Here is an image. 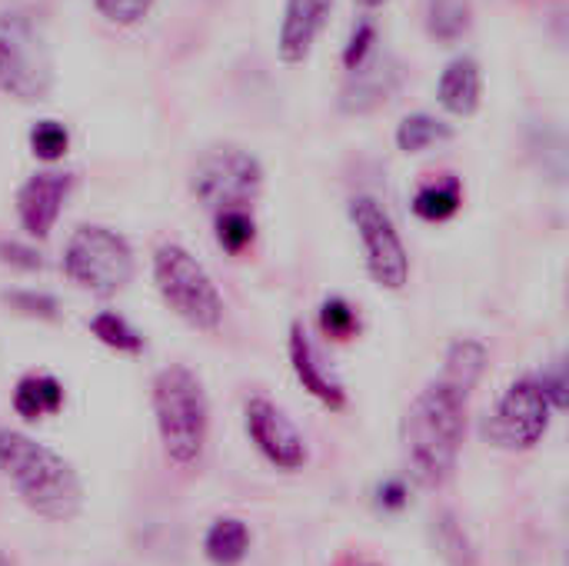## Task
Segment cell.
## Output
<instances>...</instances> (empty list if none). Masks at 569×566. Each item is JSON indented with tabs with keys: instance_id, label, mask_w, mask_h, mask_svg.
Instances as JSON below:
<instances>
[{
	"instance_id": "277c9868",
	"label": "cell",
	"mask_w": 569,
	"mask_h": 566,
	"mask_svg": "<svg viewBox=\"0 0 569 566\" xmlns=\"http://www.w3.org/2000/svg\"><path fill=\"white\" fill-rule=\"evenodd\" d=\"M153 280L167 307L193 330L213 334L223 324V297L187 247L163 244L153 257Z\"/></svg>"
},
{
	"instance_id": "83f0119b",
	"label": "cell",
	"mask_w": 569,
	"mask_h": 566,
	"mask_svg": "<svg viewBox=\"0 0 569 566\" xmlns=\"http://www.w3.org/2000/svg\"><path fill=\"white\" fill-rule=\"evenodd\" d=\"M373 50H377V23H373L370 17H363V20H357L353 30H350V40H347V47H343V67H347V70L360 67Z\"/></svg>"
},
{
	"instance_id": "30bf717a",
	"label": "cell",
	"mask_w": 569,
	"mask_h": 566,
	"mask_svg": "<svg viewBox=\"0 0 569 566\" xmlns=\"http://www.w3.org/2000/svg\"><path fill=\"white\" fill-rule=\"evenodd\" d=\"M243 424L257 450L277 467V470H303L307 464V440L293 427V420L267 397H250L243 407Z\"/></svg>"
},
{
	"instance_id": "5bb4252c",
	"label": "cell",
	"mask_w": 569,
	"mask_h": 566,
	"mask_svg": "<svg viewBox=\"0 0 569 566\" xmlns=\"http://www.w3.org/2000/svg\"><path fill=\"white\" fill-rule=\"evenodd\" d=\"M333 10V0H287L277 53L283 63H303L313 50L317 33L323 30L327 17Z\"/></svg>"
},
{
	"instance_id": "484cf974",
	"label": "cell",
	"mask_w": 569,
	"mask_h": 566,
	"mask_svg": "<svg viewBox=\"0 0 569 566\" xmlns=\"http://www.w3.org/2000/svg\"><path fill=\"white\" fill-rule=\"evenodd\" d=\"M67 147H70V133H67V127L57 123V120H40V123L30 130V150H33L37 160L53 163V160H60V157L67 153Z\"/></svg>"
},
{
	"instance_id": "f1b7e54d",
	"label": "cell",
	"mask_w": 569,
	"mask_h": 566,
	"mask_svg": "<svg viewBox=\"0 0 569 566\" xmlns=\"http://www.w3.org/2000/svg\"><path fill=\"white\" fill-rule=\"evenodd\" d=\"M93 7L100 10V17H107L110 23L130 27L137 20H143L153 7V0H93Z\"/></svg>"
},
{
	"instance_id": "3957f363",
	"label": "cell",
	"mask_w": 569,
	"mask_h": 566,
	"mask_svg": "<svg viewBox=\"0 0 569 566\" xmlns=\"http://www.w3.org/2000/svg\"><path fill=\"white\" fill-rule=\"evenodd\" d=\"M150 400L167 460L177 467H193L203 457L210 434V404L200 377L183 364H170L153 377Z\"/></svg>"
},
{
	"instance_id": "7402d4cb",
	"label": "cell",
	"mask_w": 569,
	"mask_h": 566,
	"mask_svg": "<svg viewBox=\"0 0 569 566\" xmlns=\"http://www.w3.org/2000/svg\"><path fill=\"white\" fill-rule=\"evenodd\" d=\"M430 534H433V544H437V550L447 560V566H477V550H473L467 530L460 527V520L450 510L433 517Z\"/></svg>"
},
{
	"instance_id": "cb8c5ba5",
	"label": "cell",
	"mask_w": 569,
	"mask_h": 566,
	"mask_svg": "<svg viewBox=\"0 0 569 566\" xmlns=\"http://www.w3.org/2000/svg\"><path fill=\"white\" fill-rule=\"evenodd\" d=\"M213 230H217V244H220L230 257H240V254L253 244V237H257V224H253L250 210H243V207L217 210Z\"/></svg>"
},
{
	"instance_id": "7a4b0ae2",
	"label": "cell",
	"mask_w": 569,
	"mask_h": 566,
	"mask_svg": "<svg viewBox=\"0 0 569 566\" xmlns=\"http://www.w3.org/2000/svg\"><path fill=\"white\" fill-rule=\"evenodd\" d=\"M0 470L17 497L43 520L67 524L83 507V487L70 460L17 430H0Z\"/></svg>"
},
{
	"instance_id": "9a60e30c",
	"label": "cell",
	"mask_w": 569,
	"mask_h": 566,
	"mask_svg": "<svg viewBox=\"0 0 569 566\" xmlns=\"http://www.w3.org/2000/svg\"><path fill=\"white\" fill-rule=\"evenodd\" d=\"M437 97L447 113L453 117H473L483 97V73L473 57H457L447 63L437 83Z\"/></svg>"
},
{
	"instance_id": "f546056e",
	"label": "cell",
	"mask_w": 569,
	"mask_h": 566,
	"mask_svg": "<svg viewBox=\"0 0 569 566\" xmlns=\"http://www.w3.org/2000/svg\"><path fill=\"white\" fill-rule=\"evenodd\" d=\"M537 384L547 394V400H550L553 410H567V367H563V360H557Z\"/></svg>"
},
{
	"instance_id": "9c48e42d",
	"label": "cell",
	"mask_w": 569,
	"mask_h": 566,
	"mask_svg": "<svg viewBox=\"0 0 569 566\" xmlns=\"http://www.w3.org/2000/svg\"><path fill=\"white\" fill-rule=\"evenodd\" d=\"M553 420V407L537 380H517L487 420V437L500 450H533Z\"/></svg>"
},
{
	"instance_id": "5b68a950",
	"label": "cell",
	"mask_w": 569,
	"mask_h": 566,
	"mask_svg": "<svg viewBox=\"0 0 569 566\" xmlns=\"http://www.w3.org/2000/svg\"><path fill=\"white\" fill-rule=\"evenodd\" d=\"M53 87V60L40 27L20 10H0V90L37 103Z\"/></svg>"
},
{
	"instance_id": "1f68e13d",
	"label": "cell",
	"mask_w": 569,
	"mask_h": 566,
	"mask_svg": "<svg viewBox=\"0 0 569 566\" xmlns=\"http://www.w3.org/2000/svg\"><path fill=\"white\" fill-rule=\"evenodd\" d=\"M380 507H383V510H400V507H407V487H403V480H387V484L380 487Z\"/></svg>"
},
{
	"instance_id": "4fadbf2b",
	"label": "cell",
	"mask_w": 569,
	"mask_h": 566,
	"mask_svg": "<svg viewBox=\"0 0 569 566\" xmlns=\"http://www.w3.org/2000/svg\"><path fill=\"white\" fill-rule=\"evenodd\" d=\"M287 350H290V367H293L300 387H303L313 400H320L327 410H333V414L343 410V407H347V390H343V384L333 377V370L323 364V357H320V350H317V344L310 340V334H307L303 324H293V327H290Z\"/></svg>"
},
{
	"instance_id": "52a82bcc",
	"label": "cell",
	"mask_w": 569,
	"mask_h": 566,
	"mask_svg": "<svg viewBox=\"0 0 569 566\" xmlns=\"http://www.w3.org/2000/svg\"><path fill=\"white\" fill-rule=\"evenodd\" d=\"M263 187V167L253 153L240 147H213L207 150L193 173H190V190L193 197L217 210H233V207H250L260 197Z\"/></svg>"
},
{
	"instance_id": "8992f818",
	"label": "cell",
	"mask_w": 569,
	"mask_h": 566,
	"mask_svg": "<svg viewBox=\"0 0 569 566\" xmlns=\"http://www.w3.org/2000/svg\"><path fill=\"white\" fill-rule=\"evenodd\" d=\"M63 274L97 297H113L133 280L130 244L100 224H83L70 234L63 247Z\"/></svg>"
},
{
	"instance_id": "d4e9b609",
	"label": "cell",
	"mask_w": 569,
	"mask_h": 566,
	"mask_svg": "<svg viewBox=\"0 0 569 566\" xmlns=\"http://www.w3.org/2000/svg\"><path fill=\"white\" fill-rule=\"evenodd\" d=\"M320 330L333 340H350L360 334V314L343 297H330L320 304Z\"/></svg>"
},
{
	"instance_id": "7c38bea8",
	"label": "cell",
	"mask_w": 569,
	"mask_h": 566,
	"mask_svg": "<svg viewBox=\"0 0 569 566\" xmlns=\"http://www.w3.org/2000/svg\"><path fill=\"white\" fill-rule=\"evenodd\" d=\"M70 187H73V177L70 173H60V170L33 173L17 190V217H20V227L30 237H37V240L50 237V230L60 220V210L67 203Z\"/></svg>"
},
{
	"instance_id": "8fae6325",
	"label": "cell",
	"mask_w": 569,
	"mask_h": 566,
	"mask_svg": "<svg viewBox=\"0 0 569 566\" xmlns=\"http://www.w3.org/2000/svg\"><path fill=\"white\" fill-rule=\"evenodd\" d=\"M403 87V63L387 53V50H373L360 67L347 70V80L340 87V110L350 117H363L373 113L380 107H387Z\"/></svg>"
},
{
	"instance_id": "603a6c76",
	"label": "cell",
	"mask_w": 569,
	"mask_h": 566,
	"mask_svg": "<svg viewBox=\"0 0 569 566\" xmlns=\"http://www.w3.org/2000/svg\"><path fill=\"white\" fill-rule=\"evenodd\" d=\"M90 334L103 344V347H110V350H117V354H143V337L120 317V314H113V310H100L97 317H90Z\"/></svg>"
},
{
	"instance_id": "2e32d148",
	"label": "cell",
	"mask_w": 569,
	"mask_h": 566,
	"mask_svg": "<svg viewBox=\"0 0 569 566\" xmlns=\"http://www.w3.org/2000/svg\"><path fill=\"white\" fill-rule=\"evenodd\" d=\"M63 407V387L47 374H30L13 390V410L23 420H40L50 414H60Z\"/></svg>"
},
{
	"instance_id": "ba28073f",
	"label": "cell",
	"mask_w": 569,
	"mask_h": 566,
	"mask_svg": "<svg viewBox=\"0 0 569 566\" xmlns=\"http://www.w3.org/2000/svg\"><path fill=\"white\" fill-rule=\"evenodd\" d=\"M350 220L363 244V257H367V270H370L373 284H380L383 290H403L410 280V257H407L403 237H400L393 217L383 210V203L373 197H353Z\"/></svg>"
},
{
	"instance_id": "ac0fdd59",
	"label": "cell",
	"mask_w": 569,
	"mask_h": 566,
	"mask_svg": "<svg viewBox=\"0 0 569 566\" xmlns=\"http://www.w3.org/2000/svg\"><path fill=\"white\" fill-rule=\"evenodd\" d=\"M423 23L437 43H457L473 23V0H423Z\"/></svg>"
},
{
	"instance_id": "d6a6232c",
	"label": "cell",
	"mask_w": 569,
	"mask_h": 566,
	"mask_svg": "<svg viewBox=\"0 0 569 566\" xmlns=\"http://www.w3.org/2000/svg\"><path fill=\"white\" fill-rule=\"evenodd\" d=\"M360 7H367V10H373V7H383V3H390V0H357Z\"/></svg>"
},
{
	"instance_id": "e0dca14e",
	"label": "cell",
	"mask_w": 569,
	"mask_h": 566,
	"mask_svg": "<svg viewBox=\"0 0 569 566\" xmlns=\"http://www.w3.org/2000/svg\"><path fill=\"white\" fill-rule=\"evenodd\" d=\"M207 560L217 566H237L243 564V557L250 554V527L240 517H220L210 524L207 540H203Z\"/></svg>"
},
{
	"instance_id": "d6986e66",
	"label": "cell",
	"mask_w": 569,
	"mask_h": 566,
	"mask_svg": "<svg viewBox=\"0 0 569 566\" xmlns=\"http://www.w3.org/2000/svg\"><path fill=\"white\" fill-rule=\"evenodd\" d=\"M483 370H487V347L480 340L463 337V340H457L447 350V364H443V377L440 380H447L453 390L470 397V390L480 384Z\"/></svg>"
},
{
	"instance_id": "836d02e7",
	"label": "cell",
	"mask_w": 569,
	"mask_h": 566,
	"mask_svg": "<svg viewBox=\"0 0 569 566\" xmlns=\"http://www.w3.org/2000/svg\"><path fill=\"white\" fill-rule=\"evenodd\" d=\"M0 566H10V564H7V560H3V557H0Z\"/></svg>"
},
{
	"instance_id": "6da1fadb",
	"label": "cell",
	"mask_w": 569,
	"mask_h": 566,
	"mask_svg": "<svg viewBox=\"0 0 569 566\" xmlns=\"http://www.w3.org/2000/svg\"><path fill=\"white\" fill-rule=\"evenodd\" d=\"M467 434V397L447 380L427 384L403 414L400 444L410 480L423 490L443 487L460 460Z\"/></svg>"
},
{
	"instance_id": "4dcf8cb0",
	"label": "cell",
	"mask_w": 569,
	"mask_h": 566,
	"mask_svg": "<svg viewBox=\"0 0 569 566\" xmlns=\"http://www.w3.org/2000/svg\"><path fill=\"white\" fill-rule=\"evenodd\" d=\"M0 264L17 267V270H40L43 267L37 250H30L23 244H7V240H0Z\"/></svg>"
},
{
	"instance_id": "4316f807",
	"label": "cell",
	"mask_w": 569,
	"mask_h": 566,
	"mask_svg": "<svg viewBox=\"0 0 569 566\" xmlns=\"http://www.w3.org/2000/svg\"><path fill=\"white\" fill-rule=\"evenodd\" d=\"M0 300L20 314V317H30V320H57L60 317V304L50 297V294H37V290H7L0 294Z\"/></svg>"
},
{
	"instance_id": "ffe728a7",
	"label": "cell",
	"mask_w": 569,
	"mask_h": 566,
	"mask_svg": "<svg viewBox=\"0 0 569 566\" xmlns=\"http://www.w3.org/2000/svg\"><path fill=\"white\" fill-rule=\"evenodd\" d=\"M463 207V187L457 177H447V180H437V183H427L417 190L413 197V214L427 224H443L450 217H457V210Z\"/></svg>"
},
{
	"instance_id": "44dd1931",
	"label": "cell",
	"mask_w": 569,
	"mask_h": 566,
	"mask_svg": "<svg viewBox=\"0 0 569 566\" xmlns=\"http://www.w3.org/2000/svg\"><path fill=\"white\" fill-rule=\"evenodd\" d=\"M450 137H453V127L433 113H410L397 127V147L403 153H423L437 143H447Z\"/></svg>"
}]
</instances>
